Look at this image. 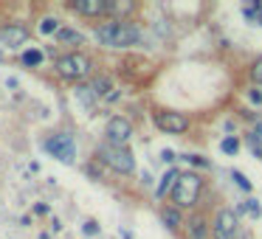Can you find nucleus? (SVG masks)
Returning <instances> with one entry per match:
<instances>
[{"mask_svg": "<svg viewBox=\"0 0 262 239\" xmlns=\"http://www.w3.org/2000/svg\"><path fill=\"white\" fill-rule=\"evenodd\" d=\"M23 62H26V65H40V62H42V51H37V48L26 51V54H23Z\"/></svg>", "mask_w": 262, "mask_h": 239, "instance_id": "19", "label": "nucleus"}, {"mask_svg": "<svg viewBox=\"0 0 262 239\" xmlns=\"http://www.w3.org/2000/svg\"><path fill=\"white\" fill-rule=\"evenodd\" d=\"M104 135H107V144H113V147H127V141L133 135V124L124 115H113L104 127Z\"/></svg>", "mask_w": 262, "mask_h": 239, "instance_id": "6", "label": "nucleus"}, {"mask_svg": "<svg viewBox=\"0 0 262 239\" xmlns=\"http://www.w3.org/2000/svg\"><path fill=\"white\" fill-rule=\"evenodd\" d=\"M161 158H164L166 163H169V160H175V155H172V152H166V149H164V152H161Z\"/></svg>", "mask_w": 262, "mask_h": 239, "instance_id": "28", "label": "nucleus"}, {"mask_svg": "<svg viewBox=\"0 0 262 239\" xmlns=\"http://www.w3.org/2000/svg\"><path fill=\"white\" fill-rule=\"evenodd\" d=\"M155 127L161 132H169V135H181L189 130V118L183 113H155Z\"/></svg>", "mask_w": 262, "mask_h": 239, "instance_id": "8", "label": "nucleus"}, {"mask_svg": "<svg viewBox=\"0 0 262 239\" xmlns=\"http://www.w3.org/2000/svg\"><path fill=\"white\" fill-rule=\"evenodd\" d=\"M40 31H42V34H51V31L57 34V31H59V23H57V20H51V17H48V20H42Z\"/></svg>", "mask_w": 262, "mask_h": 239, "instance_id": "21", "label": "nucleus"}, {"mask_svg": "<svg viewBox=\"0 0 262 239\" xmlns=\"http://www.w3.org/2000/svg\"><path fill=\"white\" fill-rule=\"evenodd\" d=\"M245 17H248L251 23L262 26V3H259V0H256V3H248V6H245Z\"/></svg>", "mask_w": 262, "mask_h": 239, "instance_id": "16", "label": "nucleus"}, {"mask_svg": "<svg viewBox=\"0 0 262 239\" xmlns=\"http://www.w3.org/2000/svg\"><path fill=\"white\" fill-rule=\"evenodd\" d=\"M96 158L102 160V163H107L113 172H119V175H130V172L136 169V158H133V152L127 147L102 144V147L96 149Z\"/></svg>", "mask_w": 262, "mask_h": 239, "instance_id": "3", "label": "nucleus"}, {"mask_svg": "<svg viewBox=\"0 0 262 239\" xmlns=\"http://www.w3.org/2000/svg\"><path fill=\"white\" fill-rule=\"evenodd\" d=\"M113 85H110V79L107 76H96V79H93V85H91V93L93 96H113Z\"/></svg>", "mask_w": 262, "mask_h": 239, "instance_id": "15", "label": "nucleus"}, {"mask_svg": "<svg viewBox=\"0 0 262 239\" xmlns=\"http://www.w3.org/2000/svg\"><path fill=\"white\" fill-rule=\"evenodd\" d=\"M231 177H234V180H237V186L243 188V192H251V180H248V177L243 175V172H231Z\"/></svg>", "mask_w": 262, "mask_h": 239, "instance_id": "20", "label": "nucleus"}, {"mask_svg": "<svg viewBox=\"0 0 262 239\" xmlns=\"http://www.w3.org/2000/svg\"><path fill=\"white\" fill-rule=\"evenodd\" d=\"M96 231H99V225H96L93 220H88V222H85V233H96Z\"/></svg>", "mask_w": 262, "mask_h": 239, "instance_id": "26", "label": "nucleus"}, {"mask_svg": "<svg viewBox=\"0 0 262 239\" xmlns=\"http://www.w3.org/2000/svg\"><path fill=\"white\" fill-rule=\"evenodd\" d=\"M251 79H254V82H259V85H262V57L256 59L254 65H251Z\"/></svg>", "mask_w": 262, "mask_h": 239, "instance_id": "22", "label": "nucleus"}, {"mask_svg": "<svg viewBox=\"0 0 262 239\" xmlns=\"http://www.w3.org/2000/svg\"><path fill=\"white\" fill-rule=\"evenodd\" d=\"M133 9H136V3H130V0H110L107 14H116V20H119L121 14H130Z\"/></svg>", "mask_w": 262, "mask_h": 239, "instance_id": "14", "label": "nucleus"}, {"mask_svg": "<svg viewBox=\"0 0 262 239\" xmlns=\"http://www.w3.org/2000/svg\"><path fill=\"white\" fill-rule=\"evenodd\" d=\"M245 208H248L254 217H259V214H262V205L256 203V200H245Z\"/></svg>", "mask_w": 262, "mask_h": 239, "instance_id": "24", "label": "nucleus"}, {"mask_svg": "<svg viewBox=\"0 0 262 239\" xmlns=\"http://www.w3.org/2000/svg\"><path fill=\"white\" fill-rule=\"evenodd\" d=\"M237 211L234 208H220L214 217V239H234V233H237Z\"/></svg>", "mask_w": 262, "mask_h": 239, "instance_id": "7", "label": "nucleus"}, {"mask_svg": "<svg viewBox=\"0 0 262 239\" xmlns=\"http://www.w3.org/2000/svg\"><path fill=\"white\" fill-rule=\"evenodd\" d=\"M57 70H59V76L62 79H74V82H79V79H85L88 74H91V59L85 57V54H65V57H59L57 59Z\"/></svg>", "mask_w": 262, "mask_h": 239, "instance_id": "4", "label": "nucleus"}, {"mask_svg": "<svg viewBox=\"0 0 262 239\" xmlns=\"http://www.w3.org/2000/svg\"><path fill=\"white\" fill-rule=\"evenodd\" d=\"M26 40H29V29H26V26L9 23V26H3V29H0V42H3V45H9V48L23 45Z\"/></svg>", "mask_w": 262, "mask_h": 239, "instance_id": "10", "label": "nucleus"}, {"mask_svg": "<svg viewBox=\"0 0 262 239\" xmlns=\"http://www.w3.org/2000/svg\"><path fill=\"white\" fill-rule=\"evenodd\" d=\"M186 231H189V239H209V222H206V217H200V214L189 217Z\"/></svg>", "mask_w": 262, "mask_h": 239, "instance_id": "11", "label": "nucleus"}, {"mask_svg": "<svg viewBox=\"0 0 262 239\" xmlns=\"http://www.w3.org/2000/svg\"><path fill=\"white\" fill-rule=\"evenodd\" d=\"M251 135H256L262 141V121H256V124H254V132H251Z\"/></svg>", "mask_w": 262, "mask_h": 239, "instance_id": "27", "label": "nucleus"}, {"mask_svg": "<svg viewBox=\"0 0 262 239\" xmlns=\"http://www.w3.org/2000/svg\"><path fill=\"white\" fill-rule=\"evenodd\" d=\"M68 6L85 17H102V14H107L110 0H71Z\"/></svg>", "mask_w": 262, "mask_h": 239, "instance_id": "9", "label": "nucleus"}, {"mask_svg": "<svg viewBox=\"0 0 262 239\" xmlns=\"http://www.w3.org/2000/svg\"><path fill=\"white\" fill-rule=\"evenodd\" d=\"M186 160H189V163H194V166H209V160H206L203 155H189Z\"/></svg>", "mask_w": 262, "mask_h": 239, "instance_id": "25", "label": "nucleus"}, {"mask_svg": "<svg viewBox=\"0 0 262 239\" xmlns=\"http://www.w3.org/2000/svg\"><path fill=\"white\" fill-rule=\"evenodd\" d=\"M161 222H164L169 231H178V228L183 225V220H181V211L175 208V205H169V208H164L161 211Z\"/></svg>", "mask_w": 262, "mask_h": 239, "instance_id": "12", "label": "nucleus"}, {"mask_svg": "<svg viewBox=\"0 0 262 239\" xmlns=\"http://www.w3.org/2000/svg\"><path fill=\"white\" fill-rule=\"evenodd\" d=\"M220 149H223L226 155H237V149H239V141H237V138H231V135H228V138H223Z\"/></svg>", "mask_w": 262, "mask_h": 239, "instance_id": "18", "label": "nucleus"}, {"mask_svg": "<svg viewBox=\"0 0 262 239\" xmlns=\"http://www.w3.org/2000/svg\"><path fill=\"white\" fill-rule=\"evenodd\" d=\"M200 188H203L200 175H194V172H181L175 188H172V203H175V208H192L200 197Z\"/></svg>", "mask_w": 262, "mask_h": 239, "instance_id": "2", "label": "nucleus"}, {"mask_svg": "<svg viewBox=\"0 0 262 239\" xmlns=\"http://www.w3.org/2000/svg\"><path fill=\"white\" fill-rule=\"evenodd\" d=\"M57 40H59V42H76V45H79V42H82V34H79V31H74V29H59V31H57Z\"/></svg>", "mask_w": 262, "mask_h": 239, "instance_id": "17", "label": "nucleus"}, {"mask_svg": "<svg viewBox=\"0 0 262 239\" xmlns=\"http://www.w3.org/2000/svg\"><path fill=\"white\" fill-rule=\"evenodd\" d=\"M248 147H251V152H254V155H259V158H262V141L256 135H248Z\"/></svg>", "mask_w": 262, "mask_h": 239, "instance_id": "23", "label": "nucleus"}, {"mask_svg": "<svg viewBox=\"0 0 262 239\" xmlns=\"http://www.w3.org/2000/svg\"><path fill=\"white\" fill-rule=\"evenodd\" d=\"M42 147H46V152H51L54 158L62 160V163H74L76 144H74V138H71L68 132H57V135H51Z\"/></svg>", "mask_w": 262, "mask_h": 239, "instance_id": "5", "label": "nucleus"}, {"mask_svg": "<svg viewBox=\"0 0 262 239\" xmlns=\"http://www.w3.org/2000/svg\"><path fill=\"white\" fill-rule=\"evenodd\" d=\"M178 177H181V172H178V169H169L164 177H161V183H158V188H155V194H158V197H164L166 192H172V188H175V183H178Z\"/></svg>", "mask_w": 262, "mask_h": 239, "instance_id": "13", "label": "nucleus"}, {"mask_svg": "<svg viewBox=\"0 0 262 239\" xmlns=\"http://www.w3.org/2000/svg\"><path fill=\"white\" fill-rule=\"evenodd\" d=\"M96 40L107 48H127L141 40V31L127 20H107L96 29Z\"/></svg>", "mask_w": 262, "mask_h": 239, "instance_id": "1", "label": "nucleus"}]
</instances>
